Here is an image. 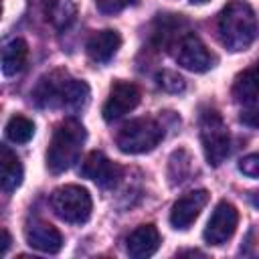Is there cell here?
<instances>
[{
    "label": "cell",
    "mask_w": 259,
    "mask_h": 259,
    "mask_svg": "<svg viewBox=\"0 0 259 259\" xmlns=\"http://www.w3.org/2000/svg\"><path fill=\"white\" fill-rule=\"evenodd\" d=\"M231 93L237 103H253L259 99V63L235 77Z\"/></svg>",
    "instance_id": "cell-15"
},
{
    "label": "cell",
    "mask_w": 259,
    "mask_h": 259,
    "mask_svg": "<svg viewBox=\"0 0 259 259\" xmlns=\"http://www.w3.org/2000/svg\"><path fill=\"white\" fill-rule=\"evenodd\" d=\"M237 223H239V212H237L235 204L221 200L214 206V210H212V214L204 227L202 237L208 245H225L235 235Z\"/></svg>",
    "instance_id": "cell-8"
},
{
    "label": "cell",
    "mask_w": 259,
    "mask_h": 259,
    "mask_svg": "<svg viewBox=\"0 0 259 259\" xmlns=\"http://www.w3.org/2000/svg\"><path fill=\"white\" fill-rule=\"evenodd\" d=\"M164 138V127L152 117H138L123 123L115 136V144L123 154L152 152Z\"/></svg>",
    "instance_id": "cell-4"
},
{
    "label": "cell",
    "mask_w": 259,
    "mask_h": 259,
    "mask_svg": "<svg viewBox=\"0 0 259 259\" xmlns=\"http://www.w3.org/2000/svg\"><path fill=\"white\" fill-rule=\"evenodd\" d=\"M156 79H158V85H160L164 91H168V93H178V91H184V87H186L184 79H182L178 73L168 71V69L160 71Z\"/></svg>",
    "instance_id": "cell-19"
},
{
    "label": "cell",
    "mask_w": 259,
    "mask_h": 259,
    "mask_svg": "<svg viewBox=\"0 0 259 259\" xmlns=\"http://www.w3.org/2000/svg\"><path fill=\"white\" fill-rule=\"evenodd\" d=\"M204 2H208V0H190V4H204Z\"/></svg>",
    "instance_id": "cell-25"
},
{
    "label": "cell",
    "mask_w": 259,
    "mask_h": 259,
    "mask_svg": "<svg viewBox=\"0 0 259 259\" xmlns=\"http://www.w3.org/2000/svg\"><path fill=\"white\" fill-rule=\"evenodd\" d=\"M119 47H121V36L117 30H111V28L91 34L85 45L89 59L95 63H107L109 59H113Z\"/></svg>",
    "instance_id": "cell-14"
},
{
    "label": "cell",
    "mask_w": 259,
    "mask_h": 259,
    "mask_svg": "<svg viewBox=\"0 0 259 259\" xmlns=\"http://www.w3.org/2000/svg\"><path fill=\"white\" fill-rule=\"evenodd\" d=\"M239 170L249 178H259V152L243 156L239 160Z\"/></svg>",
    "instance_id": "cell-20"
},
{
    "label": "cell",
    "mask_w": 259,
    "mask_h": 259,
    "mask_svg": "<svg viewBox=\"0 0 259 259\" xmlns=\"http://www.w3.org/2000/svg\"><path fill=\"white\" fill-rule=\"evenodd\" d=\"M34 136V123L24 115H12L6 123V138L14 144H26Z\"/></svg>",
    "instance_id": "cell-18"
},
{
    "label": "cell",
    "mask_w": 259,
    "mask_h": 259,
    "mask_svg": "<svg viewBox=\"0 0 259 259\" xmlns=\"http://www.w3.org/2000/svg\"><path fill=\"white\" fill-rule=\"evenodd\" d=\"M249 200H251V204H253L255 208H259V190H255V192H251V196H249Z\"/></svg>",
    "instance_id": "cell-24"
},
{
    "label": "cell",
    "mask_w": 259,
    "mask_h": 259,
    "mask_svg": "<svg viewBox=\"0 0 259 259\" xmlns=\"http://www.w3.org/2000/svg\"><path fill=\"white\" fill-rule=\"evenodd\" d=\"M10 243H12V239H10V235H8V231L6 229H2V255H6V251H8V247H10Z\"/></svg>",
    "instance_id": "cell-23"
},
{
    "label": "cell",
    "mask_w": 259,
    "mask_h": 259,
    "mask_svg": "<svg viewBox=\"0 0 259 259\" xmlns=\"http://www.w3.org/2000/svg\"><path fill=\"white\" fill-rule=\"evenodd\" d=\"M38 107H67L81 109L89 101V87L85 81L73 79L63 71H55L38 81L32 91Z\"/></svg>",
    "instance_id": "cell-1"
},
{
    "label": "cell",
    "mask_w": 259,
    "mask_h": 259,
    "mask_svg": "<svg viewBox=\"0 0 259 259\" xmlns=\"http://www.w3.org/2000/svg\"><path fill=\"white\" fill-rule=\"evenodd\" d=\"M136 2H138V0H95L97 10L103 12V14H117V12H121L123 8L136 4Z\"/></svg>",
    "instance_id": "cell-21"
},
{
    "label": "cell",
    "mask_w": 259,
    "mask_h": 259,
    "mask_svg": "<svg viewBox=\"0 0 259 259\" xmlns=\"http://www.w3.org/2000/svg\"><path fill=\"white\" fill-rule=\"evenodd\" d=\"M83 142H85V127L77 119L69 117L61 121L55 127L47 148V168L53 174H61L69 170L79 160Z\"/></svg>",
    "instance_id": "cell-3"
},
{
    "label": "cell",
    "mask_w": 259,
    "mask_h": 259,
    "mask_svg": "<svg viewBox=\"0 0 259 259\" xmlns=\"http://www.w3.org/2000/svg\"><path fill=\"white\" fill-rule=\"evenodd\" d=\"M24 237H26V243L40 251V253H49V255H55L61 251L63 247V235L59 233L57 227H53L51 223L47 221H32L26 231H24Z\"/></svg>",
    "instance_id": "cell-12"
},
{
    "label": "cell",
    "mask_w": 259,
    "mask_h": 259,
    "mask_svg": "<svg viewBox=\"0 0 259 259\" xmlns=\"http://www.w3.org/2000/svg\"><path fill=\"white\" fill-rule=\"evenodd\" d=\"M81 176L93 180L101 188H111L121 178V168L101 152H89L81 164Z\"/></svg>",
    "instance_id": "cell-10"
},
{
    "label": "cell",
    "mask_w": 259,
    "mask_h": 259,
    "mask_svg": "<svg viewBox=\"0 0 259 259\" xmlns=\"http://www.w3.org/2000/svg\"><path fill=\"white\" fill-rule=\"evenodd\" d=\"M51 206L61 221L71 223V225H83L91 217L93 200L87 188L77 186V184H65L53 192Z\"/></svg>",
    "instance_id": "cell-5"
},
{
    "label": "cell",
    "mask_w": 259,
    "mask_h": 259,
    "mask_svg": "<svg viewBox=\"0 0 259 259\" xmlns=\"http://www.w3.org/2000/svg\"><path fill=\"white\" fill-rule=\"evenodd\" d=\"M28 59V45L22 38H12L2 49V73L6 77H12L20 73Z\"/></svg>",
    "instance_id": "cell-17"
},
{
    "label": "cell",
    "mask_w": 259,
    "mask_h": 259,
    "mask_svg": "<svg viewBox=\"0 0 259 259\" xmlns=\"http://www.w3.org/2000/svg\"><path fill=\"white\" fill-rule=\"evenodd\" d=\"M0 166H2V190L4 192H14L22 184L24 170H22V164H20L18 156L6 146L0 148Z\"/></svg>",
    "instance_id": "cell-16"
},
{
    "label": "cell",
    "mask_w": 259,
    "mask_h": 259,
    "mask_svg": "<svg viewBox=\"0 0 259 259\" xmlns=\"http://www.w3.org/2000/svg\"><path fill=\"white\" fill-rule=\"evenodd\" d=\"M208 202V192L206 190H192L186 192L184 196H180L170 210V225L174 229H188L200 214V210L206 206Z\"/></svg>",
    "instance_id": "cell-11"
},
{
    "label": "cell",
    "mask_w": 259,
    "mask_h": 259,
    "mask_svg": "<svg viewBox=\"0 0 259 259\" xmlns=\"http://www.w3.org/2000/svg\"><path fill=\"white\" fill-rule=\"evenodd\" d=\"M127 255L134 259H146L152 257L160 247V233L154 225H140L125 241Z\"/></svg>",
    "instance_id": "cell-13"
},
{
    "label": "cell",
    "mask_w": 259,
    "mask_h": 259,
    "mask_svg": "<svg viewBox=\"0 0 259 259\" xmlns=\"http://www.w3.org/2000/svg\"><path fill=\"white\" fill-rule=\"evenodd\" d=\"M200 142L204 150V158L210 166H221L231 154V134L223 121V117L208 109L200 115Z\"/></svg>",
    "instance_id": "cell-6"
},
{
    "label": "cell",
    "mask_w": 259,
    "mask_h": 259,
    "mask_svg": "<svg viewBox=\"0 0 259 259\" xmlns=\"http://www.w3.org/2000/svg\"><path fill=\"white\" fill-rule=\"evenodd\" d=\"M257 18L247 2L233 0L223 8L219 16V38L229 51L239 53L249 49L257 38Z\"/></svg>",
    "instance_id": "cell-2"
},
{
    "label": "cell",
    "mask_w": 259,
    "mask_h": 259,
    "mask_svg": "<svg viewBox=\"0 0 259 259\" xmlns=\"http://www.w3.org/2000/svg\"><path fill=\"white\" fill-rule=\"evenodd\" d=\"M140 103V89L138 85L130 83V81H115L109 89V95L103 103V119L105 121H113L123 117L127 111L136 109V105Z\"/></svg>",
    "instance_id": "cell-9"
},
{
    "label": "cell",
    "mask_w": 259,
    "mask_h": 259,
    "mask_svg": "<svg viewBox=\"0 0 259 259\" xmlns=\"http://www.w3.org/2000/svg\"><path fill=\"white\" fill-rule=\"evenodd\" d=\"M174 59L180 67L192 71V73H204L212 67L214 57L212 53L206 49V45L192 32L184 34L178 38L176 47H174Z\"/></svg>",
    "instance_id": "cell-7"
},
{
    "label": "cell",
    "mask_w": 259,
    "mask_h": 259,
    "mask_svg": "<svg viewBox=\"0 0 259 259\" xmlns=\"http://www.w3.org/2000/svg\"><path fill=\"white\" fill-rule=\"evenodd\" d=\"M239 119H241V123H245V125H249V127H259V105H257V107H251V109H247V111H243V113L239 115Z\"/></svg>",
    "instance_id": "cell-22"
}]
</instances>
